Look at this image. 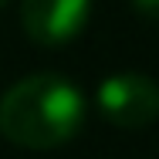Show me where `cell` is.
<instances>
[{"mask_svg":"<svg viewBox=\"0 0 159 159\" xmlns=\"http://www.w3.org/2000/svg\"><path fill=\"white\" fill-rule=\"evenodd\" d=\"M3 3H7V0H0V7H3Z\"/></svg>","mask_w":159,"mask_h":159,"instance_id":"5","label":"cell"},{"mask_svg":"<svg viewBox=\"0 0 159 159\" xmlns=\"http://www.w3.org/2000/svg\"><path fill=\"white\" fill-rule=\"evenodd\" d=\"M81 88L54 71H37L20 78L0 98V135L20 149H54L75 139L85 125Z\"/></svg>","mask_w":159,"mask_h":159,"instance_id":"1","label":"cell"},{"mask_svg":"<svg viewBox=\"0 0 159 159\" xmlns=\"http://www.w3.org/2000/svg\"><path fill=\"white\" fill-rule=\"evenodd\" d=\"M132 10L142 17V20H156V14H159V0H132Z\"/></svg>","mask_w":159,"mask_h":159,"instance_id":"4","label":"cell"},{"mask_svg":"<svg viewBox=\"0 0 159 159\" xmlns=\"http://www.w3.org/2000/svg\"><path fill=\"white\" fill-rule=\"evenodd\" d=\"M95 105L115 129H146L159 112V88L149 75L119 71L98 81Z\"/></svg>","mask_w":159,"mask_h":159,"instance_id":"2","label":"cell"},{"mask_svg":"<svg viewBox=\"0 0 159 159\" xmlns=\"http://www.w3.org/2000/svg\"><path fill=\"white\" fill-rule=\"evenodd\" d=\"M92 17V0H20V27L37 48H68Z\"/></svg>","mask_w":159,"mask_h":159,"instance_id":"3","label":"cell"}]
</instances>
